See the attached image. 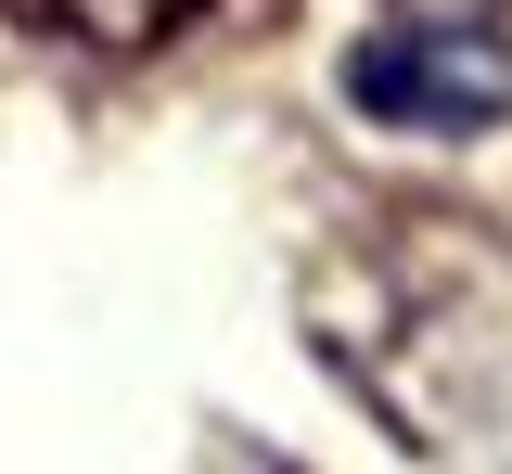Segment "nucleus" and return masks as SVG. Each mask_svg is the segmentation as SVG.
Wrapping results in <instances>:
<instances>
[{
	"instance_id": "nucleus-1",
	"label": "nucleus",
	"mask_w": 512,
	"mask_h": 474,
	"mask_svg": "<svg viewBox=\"0 0 512 474\" xmlns=\"http://www.w3.org/2000/svg\"><path fill=\"white\" fill-rule=\"evenodd\" d=\"M346 103L372 129L410 141H474L512 116V39L500 13H384L372 39L346 52Z\"/></svg>"
},
{
	"instance_id": "nucleus-2",
	"label": "nucleus",
	"mask_w": 512,
	"mask_h": 474,
	"mask_svg": "<svg viewBox=\"0 0 512 474\" xmlns=\"http://www.w3.org/2000/svg\"><path fill=\"white\" fill-rule=\"evenodd\" d=\"M26 13H52L64 39H90V52H167V39H192L218 0H26Z\"/></svg>"
},
{
	"instance_id": "nucleus-3",
	"label": "nucleus",
	"mask_w": 512,
	"mask_h": 474,
	"mask_svg": "<svg viewBox=\"0 0 512 474\" xmlns=\"http://www.w3.org/2000/svg\"><path fill=\"white\" fill-rule=\"evenodd\" d=\"M205 474H295L282 449H256V436H205Z\"/></svg>"
}]
</instances>
